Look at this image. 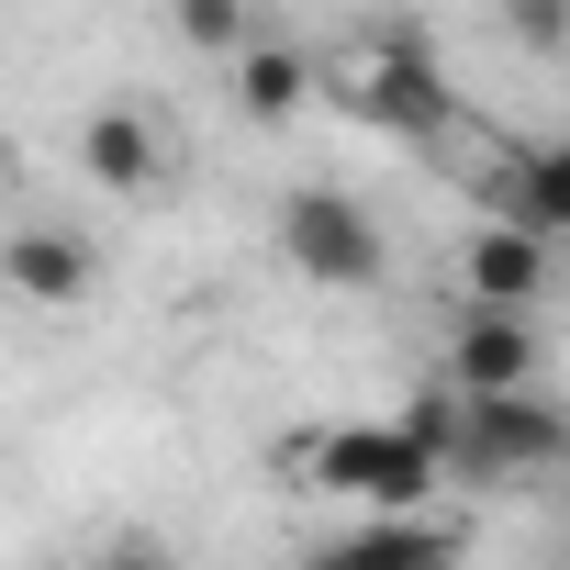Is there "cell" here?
<instances>
[{
  "mask_svg": "<svg viewBox=\"0 0 570 570\" xmlns=\"http://www.w3.org/2000/svg\"><path fill=\"white\" fill-rule=\"evenodd\" d=\"M325 101H347V112L381 124V135H436V124H459V90H448V68L425 57V35H381V46H358V57H325Z\"/></svg>",
  "mask_w": 570,
  "mask_h": 570,
  "instance_id": "cell-1",
  "label": "cell"
},
{
  "mask_svg": "<svg viewBox=\"0 0 570 570\" xmlns=\"http://www.w3.org/2000/svg\"><path fill=\"white\" fill-rule=\"evenodd\" d=\"M537 470H570V414L514 381V392H470L459 403V448H448V481H537Z\"/></svg>",
  "mask_w": 570,
  "mask_h": 570,
  "instance_id": "cell-2",
  "label": "cell"
},
{
  "mask_svg": "<svg viewBox=\"0 0 570 570\" xmlns=\"http://www.w3.org/2000/svg\"><path fill=\"white\" fill-rule=\"evenodd\" d=\"M292 470H314L325 492H370V503H425L436 481H448V459L392 414V425H325V436H303L292 448Z\"/></svg>",
  "mask_w": 570,
  "mask_h": 570,
  "instance_id": "cell-3",
  "label": "cell"
},
{
  "mask_svg": "<svg viewBox=\"0 0 570 570\" xmlns=\"http://www.w3.org/2000/svg\"><path fill=\"white\" fill-rule=\"evenodd\" d=\"M279 257H292L303 279H325V292H381V268H392L381 213L358 190H292L279 202Z\"/></svg>",
  "mask_w": 570,
  "mask_h": 570,
  "instance_id": "cell-4",
  "label": "cell"
},
{
  "mask_svg": "<svg viewBox=\"0 0 570 570\" xmlns=\"http://www.w3.org/2000/svg\"><path fill=\"white\" fill-rule=\"evenodd\" d=\"M537 325H525V303H459V325H448V381L459 392H514V381H537Z\"/></svg>",
  "mask_w": 570,
  "mask_h": 570,
  "instance_id": "cell-5",
  "label": "cell"
},
{
  "mask_svg": "<svg viewBox=\"0 0 570 570\" xmlns=\"http://www.w3.org/2000/svg\"><path fill=\"white\" fill-rule=\"evenodd\" d=\"M548 279H559V235H537V224H514V213H492V224L459 246V292H470V303H548Z\"/></svg>",
  "mask_w": 570,
  "mask_h": 570,
  "instance_id": "cell-6",
  "label": "cell"
},
{
  "mask_svg": "<svg viewBox=\"0 0 570 570\" xmlns=\"http://www.w3.org/2000/svg\"><path fill=\"white\" fill-rule=\"evenodd\" d=\"M90 279H101V257H90V235L79 224H12V246H0V292L12 303H90Z\"/></svg>",
  "mask_w": 570,
  "mask_h": 570,
  "instance_id": "cell-7",
  "label": "cell"
},
{
  "mask_svg": "<svg viewBox=\"0 0 570 570\" xmlns=\"http://www.w3.org/2000/svg\"><path fill=\"white\" fill-rule=\"evenodd\" d=\"M224 90H235V124H292V112L325 90V68H314L303 46H279V35H246V46L224 57Z\"/></svg>",
  "mask_w": 570,
  "mask_h": 570,
  "instance_id": "cell-8",
  "label": "cell"
},
{
  "mask_svg": "<svg viewBox=\"0 0 570 570\" xmlns=\"http://www.w3.org/2000/svg\"><path fill=\"white\" fill-rule=\"evenodd\" d=\"M79 168H90L101 190H124V202H146V190L168 179V146H157V124H146L135 101H101V112L79 124Z\"/></svg>",
  "mask_w": 570,
  "mask_h": 570,
  "instance_id": "cell-9",
  "label": "cell"
},
{
  "mask_svg": "<svg viewBox=\"0 0 570 570\" xmlns=\"http://www.w3.org/2000/svg\"><path fill=\"white\" fill-rule=\"evenodd\" d=\"M481 190H492V213H514V224H537V235H559V246H570V135L514 146Z\"/></svg>",
  "mask_w": 570,
  "mask_h": 570,
  "instance_id": "cell-10",
  "label": "cell"
},
{
  "mask_svg": "<svg viewBox=\"0 0 570 570\" xmlns=\"http://www.w3.org/2000/svg\"><path fill=\"white\" fill-rule=\"evenodd\" d=\"M347 559H459V525H436V514L392 503L381 525H358V537H347Z\"/></svg>",
  "mask_w": 570,
  "mask_h": 570,
  "instance_id": "cell-11",
  "label": "cell"
},
{
  "mask_svg": "<svg viewBox=\"0 0 570 570\" xmlns=\"http://www.w3.org/2000/svg\"><path fill=\"white\" fill-rule=\"evenodd\" d=\"M168 23H179L202 57H235L246 35H268V23H257V0H168Z\"/></svg>",
  "mask_w": 570,
  "mask_h": 570,
  "instance_id": "cell-12",
  "label": "cell"
},
{
  "mask_svg": "<svg viewBox=\"0 0 570 570\" xmlns=\"http://www.w3.org/2000/svg\"><path fill=\"white\" fill-rule=\"evenodd\" d=\"M514 57H570V0H492Z\"/></svg>",
  "mask_w": 570,
  "mask_h": 570,
  "instance_id": "cell-13",
  "label": "cell"
},
{
  "mask_svg": "<svg viewBox=\"0 0 570 570\" xmlns=\"http://www.w3.org/2000/svg\"><path fill=\"white\" fill-rule=\"evenodd\" d=\"M0 168H12V135H0Z\"/></svg>",
  "mask_w": 570,
  "mask_h": 570,
  "instance_id": "cell-14",
  "label": "cell"
},
{
  "mask_svg": "<svg viewBox=\"0 0 570 570\" xmlns=\"http://www.w3.org/2000/svg\"><path fill=\"white\" fill-rule=\"evenodd\" d=\"M0 246H12V224H0Z\"/></svg>",
  "mask_w": 570,
  "mask_h": 570,
  "instance_id": "cell-15",
  "label": "cell"
}]
</instances>
